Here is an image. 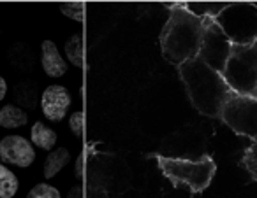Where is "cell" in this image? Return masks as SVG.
<instances>
[{
  "instance_id": "cell-1",
  "label": "cell",
  "mask_w": 257,
  "mask_h": 198,
  "mask_svg": "<svg viewBox=\"0 0 257 198\" xmlns=\"http://www.w3.org/2000/svg\"><path fill=\"white\" fill-rule=\"evenodd\" d=\"M203 30L204 20L192 14L185 4H169V18L161 34L162 56L178 67L197 58Z\"/></svg>"
},
{
  "instance_id": "cell-2",
  "label": "cell",
  "mask_w": 257,
  "mask_h": 198,
  "mask_svg": "<svg viewBox=\"0 0 257 198\" xmlns=\"http://www.w3.org/2000/svg\"><path fill=\"white\" fill-rule=\"evenodd\" d=\"M180 78L192 106L201 114L220 118L222 107L232 93L220 72L208 67L199 58H194L180 67Z\"/></svg>"
},
{
  "instance_id": "cell-3",
  "label": "cell",
  "mask_w": 257,
  "mask_h": 198,
  "mask_svg": "<svg viewBox=\"0 0 257 198\" xmlns=\"http://www.w3.org/2000/svg\"><path fill=\"white\" fill-rule=\"evenodd\" d=\"M162 176L171 180L175 188L187 186L190 193L196 194L204 191L211 184L217 165L211 156L201 158H173V156L155 154Z\"/></svg>"
},
{
  "instance_id": "cell-4",
  "label": "cell",
  "mask_w": 257,
  "mask_h": 198,
  "mask_svg": "<svg viewBox=\"0 0 257 198\" xmlns=\"http://www.w3.org/2000/svg\"><path fill=\"white\" fill-rule=\"evenodd\" d=\"M222 76L234 93L257 96V42L232 46Z\"/></svg>"
},
{
  "instance_id": "cell-5",
  "label": "cell",
  "mask_w": 257,
  "mask_h": 198,
  "mask_svg": "<svg viewBox=\"0 0 257 198\" xmlns=\"http://www.w3.org/2000/svg\"><path fill=\"white\" fill-rule=\"evenodd\" d=\"M215 22L234 46H248L257 42V6L227 4Z\"/></svg>"
},
{
  "instance_id": "cell-6",
  "label": "cell",
  "mask_w": 257,
  "mask_h": 198,
  "mask_svg": "<svg viewBox=\"0 0 257 198\" xmlns=\"http://www.w3.org/2000/svg\"><path fill=\"white\" fill-rule=\"evenodd\" d=\"M220 120L234 134L255 140L257 138V96L238 95L232 92L224 104Z\"/></svg>"
},
{
  "instance_id": "cell-7",
  "label": "cell",
  "mask_w": 257,
  "mask_h": 198,
  "mask_svg": "<svg viewBox=\"0 0 257 198\" xmlns=\"http://www.w3.org/2000/svg\"><path fill=\"white\" fill-rule=\"evenodd\" d=\"M234 44L229 40V37L224 34V30L218 26V23L213 18L204 20V30H203V42H201L199 58L201 62L211 67L217 72H224L227 60L231 56V50Z\"/></svg>"
},
{
  "instance_id": "cell-8",
  "label": "cell",
  "mask_w": 257,
  "mask_h": 198,
  "mask_svg": "<svg viewBox=\"0 0 257 198\" xmlns=\"http://www.w3.org/2000/svg\"><path fill=\"white\" fill-rule=\"evenodd\" d=\"M0 160L20 168H27L36 160V151L27 138L20 135H8L0 140Z\"/></svg>"
},
{
  "instance_id": "cell-9",
  "label": "cell",
  "mask_w": 257,
  "mask_h": 198,
  "mask_svg": "<svg viewBox=\"0 0 257 198\" xmlns=\"http://www.w3.org/2000/svg\"><path fill=\"white\" fill-rule=\"evenodd\" d=\"M71 106V95L64 86H48L41 96V107L50 121H62Z\"/></svg>"
},
{
  "instance_id": "cell-10",
  "label": "cell",
  "mask_w": 257,
  "mask_h": 198,
  "mask_svg": "<svg viewBox=\"0 0 257 198\" xmlns=\"http://www.w3.org/2000/svg\"><path fill=\"white\" fill-rule=\"evenodd\" d=\"M41 64L43 68L50 78H62L67 72V64L62 58L58 48L55 46L53 40H44L41 44Z\"/></svg>"
},
{
  "instance_id": "cell-11",
  "label": "cell",
  "mask_w": 257,
  "mask_h": 198,
  "mask_svg": "<svg viewBox=\"0 0 257 198\" xmlns=\"http://www.w3.org/2000/svg\"><path fill=\"white\" fill-rule=\"evenodd\" d=\"M69 160H71L69 149L57 148L55 151H51L50 154L46 156V162H44V177H46V179L55 177L62 168L67 166Z\"/></svg>"
},
{
  "instance_id": "cell-12",
  "label": "cell",
  "mask_w": 257,
  "mask_h": 198,
  "mask_svg": "<svg viewBox=\"0 0 257 198\" xmlns=\"http://www.w3.org/2000/svg\"><path fill=\"white\" fill-rule=\"evenodd\" d=\"M65 54L74 67H85V37L83 34H74L69 37V40L65 42Z\"/></svg>"
},
{
  "instance_id": "cell-13",
  "label": "cell",
  "mask_w": 257,
  "mask_h": 198,
  "mask_svg": "<svg viewBox=\"0 0 257 198\" xmlns=\"http://www.w3.org/2000/svg\"><path fill=\"white\" fill-rule=\"evenodd\" d=\"M29 116L23 109L16 106H4L0 109V126L2 128H20L25 126Z\"/></svg>"
},
{
  "instance_id": "cell-14",
  "label": "cell",
  "mask_w": 257,
  "mask_h": 198,
  "mask_svg": "<svg viewBox=\"0 0 257 198\" xmlns=\"http://www.w3.org/2000/svg\"><path fill=\"white\" fill-rule=\"evenodd\" d=\"M37 96H39V92H37V86L30 81H23L18 82L15 88V100L25 109H36L37 106Z\"/></svg>"
},
{
  "instance_id": "cell-15",
  "label": "cell",
  "mask_w": 257,
  "mask_h": 198,
  "mask_svg": "<svg viewBox=\"0 0 257 198\" xmlns=\"http://www.w3.org/2000/svg\"><path fill=\"white\" fill-rule=\"evenodd\" d=\"M32 142L37 148L44 149V151H51L55 148V144H57V134L50 126L37 121L32 126Z\"/></svg>"
},
{
  "instance_id": "cell-16",
  "label": "cell",
  "mask_w": 257,
  "mask_h": 198,
  "mask_svg": "<svg viewBox=\"0 0 257 198\" xmlns=\"http://www.w3.org/2000/svg\"><path fill=\"white\" fill-rule=\"evenodd\" d=\"M185 8L201 20H206V18L215 20L227 8V4H220V2H215V4H210V2H185Z\"/></svg>"
},
{
  "instance_id": "cell-17",
  "label": "cell",
  "mask_w": 257,
  "mask_h": 198,
  "mask_svg": "<svg viewBox=\"0 0 257 198\" xmlns=\"http://www.w3.org/2000/svg\"><path fill=\"white\" fill-rule=\"evenodd\" d=\"M9 62H11L15 67L22 68V70H32L34 67V54L25 44H15V46L9 50Z\"/></svg>"
},
{
  "instance_id": "cell-18",
  "label": "cell",
  "mask_w": 257,
  "mask_h": 198,
  "mask_svg": "<svg viewBox=\"0 0 257 198\" xmlns=\"http://www.w3.org/2000/svg\"><path fill=\"white\" fill-rule=\"evenodd\" d=\"M18 177L0 163V198H13L18 193Z\"/></svg>"
},
{
  "instance_id": "cell-19",
  "label": "cell",
  "mask_w": 257,
  "mask_h": 198,
  "mask_svg": "<svg viewBox=\"0 0 257 198\" xmlns=\"http://www.w3.org/2000/svg\"><path fill=\"white\" fill-rule=\"evenodd\" d=\"M241 165L245 166L246 172L252 176V179L257 180V138L252 140V144L248 146V149L245 151L241 158Z\"/></svg>"
},
{
  "instance_id": "cell-20",
  "label": "cell",
  "mask_w": 257,
  "mask_h": 198,
  "mask_svg": "<svg viewBox=\"0 0 257 198\" xmlns=\"http://www.w3.org/2000/svg\"><path fill=\"white\" fill-rule=\"evenodd\" d=\"M60 11L67 18H72L79 23L85 22V4H81V2H65V4H60Z\"/></svg>"
},
{
  "instance_id": "cell-21",
  "label": "cell",
  "mask_w": 257,
  "mask_h": 198,
  "mask_svg": "<svg viewBox=\"0 0 257 198\" xmlns=\"http://www.w3.org/2000/svg\"><path fill=\"white\" fill-rule=\"evenodd\" d=\"M27 198H62V196H60V191H58L55 186L41 182L29 191Z\"/></svg>"
},
{
  "instance_id": "cell-22",
  "label": "cell",
  "mask_w": 257,
  "mask_h": 198,
  "mask_svg": "<svg viewBox=\"0 0 257 198\" xmlns=\"http://www.w3.org/2000/svg\"><path fill=\"white\" fill-rule=\"evenodd\" d=\"M69 126H71L72 134H74L76 137L81 138L83 135H85V112L78 110V112L72 114V116L69 118Z\"/></svg>"
},
{
  "instance_id": "cell-23",
  "label": "cell",
  "mask_w": 257,
  "mask_h": 198,
  "mask_svg": "<svg viewBox=\"0 0 257 198\" xmlns=\"http://www.w3.org/2000/svg\"><path fill=\"white\" fill-rule=\"evenodd\" d=\"M85 162H86V152H81V154L78 156V160H76V177H78L79 180L85 176Z\"/></svg>"
},
{
  "instance_id": "cell-24",
  "label": "cell",
  "mask_w": 257,
  "mask_h": 198,
  "mask_svg": "<svg viewBox=\"0 0 257 198\" xmlns=\"http://www.w3.org/2000/svg\"><path fill=\"white\" fill-rule=\"evenodd\" d=\"M67 198H83V188L81 186H74L67 193Z\"/></svg>"
},
{
  "instance_id": "cell-25",
  "label": "cell",
  "mask_w": 257,
  "mask_h": 198,
  "mask_svg": "<svg viewBox=\"0 0 257 198\" xmlns=\"http://www.w3.org/2000/svg\"><path fill=\"white\" fill-rule=\"evenodd\" d=\"M6 93H8V84H6V79L4 78H0V102L4 100Z\"/></svg>"
},
{
  "instance_id": "cell-26",
  "label": "cell",
  "mask_w": 257,
  "mask_h": 198,
  "mask_svg": "<svg viewBox=\"0 0 257 198\" xmlns=\"http://www.w3.org/2000/svg\"><path fill=\"white\" fill-rule=\"evenodd\" d=\"M79 96H81V100H85V88L81 86V90H79Z\"/></svg>"
}]
</instances>
